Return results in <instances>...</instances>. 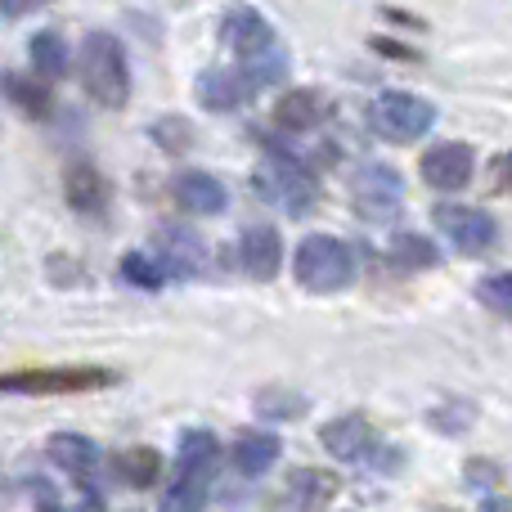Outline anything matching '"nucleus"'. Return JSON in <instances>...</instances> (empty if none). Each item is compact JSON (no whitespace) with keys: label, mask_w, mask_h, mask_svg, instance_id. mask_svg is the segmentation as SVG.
Listing matches in <instances>:
<instances>
[{"label":"nucleus","mask_w":512,"mask_h":512,"mask_svg":"<svg viewBox=\"0 0 512 512\" xmlns=\"http://www.w3.org/2000/svg\"><path fill=\"white\" fill-rule=\"evenodd\" d=\"M221 45L234 59L248 68V77L256 86H274V81L288 77V54L279 50V36L274 27L256 14L252 5H234L221 23Z\"/></svg>","instance_id":"nucleus-1"},{"label":"nucleus","mask_w":512,"mask_h":512,"mask_svg":"<svg viewBox=\"0 0 512 512\" xmlns=\"http://www.w3.org/2000/svg\"><path fill=\"white\" fill-rule=\"evenodd\" d=\"M216 472H221V441H216V432H203V427L185 432L176 454V481L167 486L162 508H203Z\"/></svg>","instance_id":"nucleus-2"},{"label":"nucleus","mask_w":512,"mask_h":512,"mask_svg":"<svg viewBox=\"0 0 512 512\" xmlns=\"http://www.w3.org/2000/svg\"><path fill=\"white\" fill-rule=\"evenodd\" d=\"M81 86L99 108H126L131 99V63L113 32H90L81 41Z\"/></svg>","instance_id":"nucleus-3"},{"label":"nucleus","mask_w":512,"mask_h":512,"mask_svg":"<svg viewBox=\"0 0 512 512\" xmlns=\"http://www.w3.org/2000/svg\"><path fill=\"white\" fill-rule=\"evenodd\" d=\"M252 185H256V194H261L265 203H274L279 212H288V216H310L319 207V180L310 176L306 162H297L292 153H283V149L265 153V158L256 162Z\"/></svg>","instance_id":"nucleus-4"},{"label":"nucleus","mask_w":512,"mask_h":512,"mask_svg":"<svg viewBox=\"0 0 512 512\" xmlns=\"http://www.w3.org/2000/svg\"><path fill=\"white\" fill-rule=\"evenodd\" d=\"M292 274H297V283L306 292H319V297H328V292L351 288L355 256H351V248H346L342 239H333V234H310V239L297 243Z\"/></svg>","instance_id":"nucleus-5"},{"label":"nucleus","mask_w":512,"mask_h":512,"mask_svg":"<svg viewBox=\"0 0 512 512\" xmlns=\"http://www.w3.org/2000/svg\"><path fill=\"white\" fill-rule=\"evenodd\" d=\"M113 369H95V364H63V369H18L0 373V391L5 396H86V391L113 387Z\"/></svg>","instance_id":"nucleus-6"},{"label":"nucleus","mask_w":512,"mask_h":512,"mask_svg":"<svg viewBox=\"0 0 512 512\" xmlns=\"http://www.w3.org/2000/svg\"><path fill=\"white\" fill-rule=\"evenodd\" d=\"M369 131L382 135L387 144H414L436 126V104L423 95H405V90H387V95L369 99Z\"/></svg>","instance_id":"nucleus-7"},{"label":"nucleus","mask_w":512,"mask_h":512,"mask_svg":"<svg viewBox=\"0 0 512 512\" xmlns=\"http://www.w3.org/2000/svg\"><path fill=\"white\" fill-rule=\"evenodd\" d=\"M351 207L360 221L369 225H391L405 207V180L387 162H369L351 176Z\"/></svg>","instance_id":"nucleus-8"},{"label":"nucleus","mask_w":512,"mask_h":512,"mask_svg":"<svg viewBox=\"0 0 512 512\" xmlns=\"http://www.w3.org/2000/svg\"><path fill=\"white\" fill-rule=\"evenodd\" d=\"M436 230L454 243V252H468V256H486L499 243V225L490 212L481 207H463V203H441L432 212Z\"/></svg>","instance_id":"nucleus-9"},{"label":"nucleus","mask_w":512,"mask_h":512,"mask_svg":"<svg viewBox=\"0 0 512 512\" xmlns=\"http://www.w3.org/2000/svg\"><path fill=\"white\" fill-rule=\"evenodd\" d=\"M319 445L342 463H373L382 454L378 427L364 414H342V418H333V423H324L319 427Z\"/></svg>","instance_id":"nucleus-10"},{"label":"nucleus","mask_w":512,"mask_h":512,"mask_svg":"<svg viewBox=\"0 0 512 512\" xmlns=\"http://www.w3.org/2000/svg\"><path fill=\"white\" fill-rule=\"evenodd\" d=\"M256 90L261 86L248 77L243 63L239 68H207V72H198V81H194V95L207 113H239L243 104H252Z\"/></svg>","instance_id":"nucleus-11"},{"label":"nucleus","mask_w":512,"mask_h":512,"mask_svg":"<svg viewBox=\"0 0 512 512\" xmlns=\"http://www.w3.org/2000/svg\"><path fill=\"white\" fill-rule=\"evenodd\" d=\"M472 171H477V153H472V144H463V140H445V144H436V149L423 153V180L432 189H441V194L468 189Z\"/></svg>","instance_id":"nucleus-12"},{"label":"nucleus","mask_w":512,"mask_h":512,"mask_svg":"<svg viewBox=\"0 0 512 512\" xmlns=\"http://www.w3.org/2000/svg\"><path fill=\"white\" fill-rule=\"evenodd\" d=\"M239 265L243 274L256 283H270L274 274H279L283 265V239L279 230H270V225H252V230H243L239 239Z\"/></svg>","instance_id":"nucleus-13"},{"label":"nucleus","mask_w":512,"mask_h":512,"mask_svg":"<svg viewBox=\"0 0 512 512\" xmlns=\"http://www.w3.org/2000/svg\"><path fill=\"white\" fill-rule=\"evenodd\" d=\"M171 198H176L189 216H221L225 207H230L225 185L216 176H207V171H180V176L171 180Z\"/></svg>","instance_id":"nucleus-14"},{"label":"nucleus","mask_w":512,"mask_h":512,"mask_svg":"<svg viewBox=\"0 0 512 512\" xmlns=\"http://www.w3.org/2000/svg\"><path fill=\"white\" fill-rule=\"evenodd\" d=\"M45 454H50L54 468H63L68 477H77L81 486H86L90 477H95L99 468V445L90 441V436H77V432H59L45 441Z\"/></svg>","instance_id":"nucleus-15"},{"label":"nucleus","mask_w":512,"mask_h":512,"mask_svg":"<svg viewBox=\"0 0 512 512\" xmlns=\"http://www.w3.org/2000/svg\"><path fill=\"white\" fill-rule=\"evenodd\" d=\"M203 256L207 248L194 230H185V225H162L158 230V261L167 274H198Z\"/></svg>","instance_id":"nucleus-16"},{"label":"nucleus","mask_w":512,"mask_h":512,"mask_svg":"<svg viewBox=\"0 0 512 512\" xmlns=\"http://www.w3.org/2000/svg\"><path fill=\"white\" fill-rule=\"evenodd\" d=\"M63 194H68L72 212L104 216V207H108V180L99 176L90 162H68V171H63Z\"/></svg>","instance_id":"nucleus-17"},{"label":"nucleus","mask_w":512,"mask_h":512,"mask_svg":"<svg viewBox=\"0 0 512 512\" xmlns=\"http://www.w3.org/2000/svg\"><path fill=\"white\" fill-rule=\"evenodd\" d=\"M283 441L274 432H239V441H234V468L243 472V477H265V472L274 468V459H279Z\"/></svg>","instance_id":"nucleus-18"},{"label":"nucleus","mask_w":512,"mask_h":512,"mask_svg":"<svg viewBox=\"0 0 512 512\" xmlns=\"http://www.w3.org/2000/svg\"><path fill=\"white\" fill-rule=\"evenodd\" d=\"M324 122V99L315 90H288L274 104V126L279 131H315Z\"/></svg>","instance_id":"nucleus-19"},{"label":"nucleus","mask_w":512,"mask_h":512,"mask_svg":"<svg viewBox=\"0 0 512 512\" xmlns=\"http://www.w3.org/2000/svg\"><path fill=\"white\" fill-rule=\"evenodd\" d=\"M162 454L158 450H149V445H131V450H122L113 459V472L126 481L131 490H149V486H158L162 481Z\"/></svg>","instance_id":"nucleus-20"},{"label":"nucleus","mask_w":512,"mask_h":512,"mask_svg":"<svg viewBox=\"0 0 512 512\" xmlns=\"http://www.w3.org/2000/svg\"><path fill=\"white\" fill-rule=\"evenodd\" d=\"M288 490L292 499H297L301 508H324L337 499V490H342V481L333 477V472H319V468H297L288 477Z\"/></svg>","instance_id":"nucleus-21"},{"label":"nucleus","mask_w":512,"mask_h":512,"mask_svg":"<svg viewBox=\"0 0 512 512\" xmlns=\"http://www.w3.org/2000/svg\"><path fill=\"white\" fill-rule=\"evenodd\" d=\"M32 68L41 81H59L68 72V41L59 32H36L32 36Z\"/></svg>","instance_id":"nucleus-22"},{"label":"nucleus","mask_w":512,"mask_h":512,"mask_svg":"<svg viewBox=\"0 0 512 512\" xmlns=\"http://www.w3.org/2000/svg\"><path fill=\"white\" fill-rule=\"evenodd\" d=\"M391 261H396L400 270H432V265H441V252H436V243L423 239V234H396V239H391Z\"/></svg>","instance_id":"nucleus-23"},{"label":"nucleus","mask_w":512,"mask_h":512,"mask_svg":"<svg viewBox=\"0 0 512 512\" xmlns=\"http://www.w3.org/2000/svg\"><path fill=\"white\" fill-rule=\"evenodd\" d=\"M5 95L23 108L27 117H50V86L32 77H5Z\"/></svg>","instance_id":"nucleus-24"},{"label":"nucleus","mask_w":512,"mask_h":512,"mask_svg":"<svg viewBox=\"0 0 512 512\" xmlns=\"http://www.w3.org/2000/svg\"><path fill=\"white\" fill-rule=\"evenodd\" d=\"M122 279L135 283V288H162V283H167V270H162V261H153V256H144V252H126Z\"/></svg>","instance_id":"nucleus-25"},{"label":"nucleus","mask_w":512,"mask_h":512,"mask_svg":"<svg viewBox=\"0 0 512 512\" xmlns=\"http://www.w3.org/2000/svg\"><path fill=\"white\" fill-rule=\"evenodd\" d=\"M477 301L490 306L495 315L512 319V274H486V279L477 283Z\"/></svg>","instance_id":"nucleus-26"},{"label":"nucleus","mask_w":512,"mask_h":512,"mask_svg":"<svg viewBox=\"0 0 512 512\" xmlns=\"http://www.w3.org/2000/svg\"><path fill=\"white\" fill-rule=\"evenodd\" d=\"M301 409H306V400H301L297 391L274 387V391H261V396H256V414L261 418H297Z\"/></svg>","instance_id":"nucleus-27"},{"label":"nucleus","mask_w":512,"mask_h":512,"mask_svg":"<svg viewBox=\"0 0 512 512\" xmlns=\"http://www.w3.org/2000/svg\"><path fill=\"white\" fill-rule=\"evenodd\" d=\"M463 477H468V486H477V490H495V486H499V477H504V472H499V463L472 459V463H468V472H463Z\"/></svg>","instance_id":"nucleus-28"},{"label":"nucleus","mask_w":512,"mask_h":512,"mask_svg":"<svg viewBox=\"0 0 512 512\" xmlns=\"http://www.w3.org/2000/svg\"><path fill=\"white\" fill-rule=\"evenodd\" d=\"M472 423H477L472 405H463V414H441V409H432V427H441V432H468Z\"/></svg>","instance_id":"nucleus-29"},{"label":"nucleus","mask_w":512,"mask_h":512,"mask_svg":"<svg viewBox=\"0 0 512 512\" xmlns=\"http://www.w3.org/2000/svg\"><path fill=\"white\" fill-rule=\"evenodd\" d=\"M45 5H50V0H0V18H27Z\"/></svg>","instance_id":"nucleus-30"},{"label":"nucleus","mask_w":512,"mask_h":512,"mask_svg":"<svg viewBox=\"0 0 512 512\" xmlns=\"http://www.w3.org/2000/svg\"><path fill=\"white\" fill-rule=\"evenodd\" d=\"M382 54H391V59H414V54H405V45H396V41H373Z\"/></svg>","instance_id":"nucleus-31"},{"label":"nucleus","mask_w":512,"mask_h":512,"mask_svg":"<svg viewBox=\"0 0 512 512\" xmlns=\"http://www.w3.org/2000/svg\"><path fill=\"white\" fill-rule=\"evenodd\" d=\"M508 185H512V158H508Z\"/></svg>","instance_id":"nucleus-32"}]
</instances>
